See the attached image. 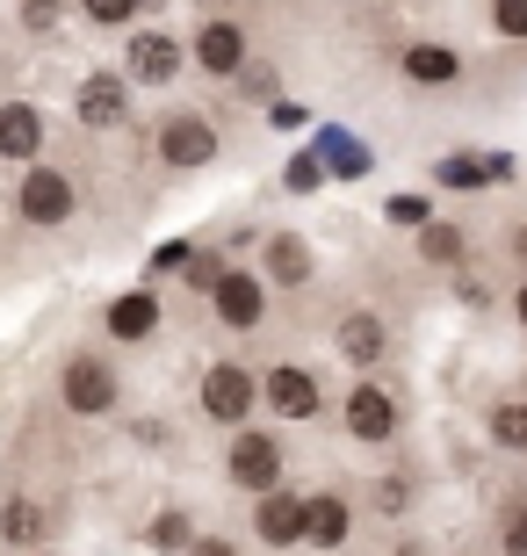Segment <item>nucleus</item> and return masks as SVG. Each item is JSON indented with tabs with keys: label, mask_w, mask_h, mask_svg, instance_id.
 Masks as SVG:
<instances>
[{
	"label": "nucleus",
	"mask_w": 527,
	"mask_h": 556,
	"mask_svg": "<svg viewBox=\"0 0 527 556\" xmlns=\"http://www.w3.org/2000/svg\"><path fill=\"white\" fill-rule=\"evenodd\" d=\"M145 542H152L160 556H174V549H188V542H196V528H188V514H174V506H166V514H152Z\"/></svg>",
	"instance_id": "nucleus-21"
},
{
	"label": "nucleus",
	"mask_w": 527,
	"mask_h": 556,
	"mask_svg": "<svg viewBox=\"0 0 527 556\" xmlns=\"http://www.w3.org/2000/svg\"><path fill=\"white\" fill-rule=\"evenodd\" d=\"M491 174H506V166H485V160H448V166H441L448 188H485Z\"/></svg>",
	"instance_id": "nucleus-24"
},
{
	"label": "nucleus",
	"mask_w": 527,
	"mask_h": 556,
	"mask_svg": "<svg viewBox=\"0 0 527 556\" xmlns=\"http://www.w3.org/2000/svg\"><path fill=\"white\" fill-rule=\"evenodd\" d=\"M419 253H426V261H434V268H455V261H463V231H455V225H426V239H419Z\"/></svg>",
	"instance_id": "nucleus-22"
},
{
	"label": "nucleus",
	"mask_w": 527,
	"mask_h": 556,
	"mask_svg": "<svg viewBox=\"0 0 527 556\" xmlns=\"http://www.w3.org/2000/svg\"><path fill=\"white\" fill-rule=\"evenodd\" d=\"M59 397H65V413L73 419H109L123 405V376L116 362H102L95 348H73L59 362Z\"/></svg>",
	"instance_id": "nucleus-1"
},
{
	"label": "nucleus",
	"mask_w": 527,
	"mask_h": 556,
	"mask_svg": "<svg viewBox=\"0 0 527 556\" xmlns=\"http://www.w3.org/2000/svg\"><path fill=\"white\" fill-rule=\"evenodd\" d=\"M43 152V116L29 102H0V160L29 166Z\"/></svg>",
	"instance_id": "nucleus-17"
},
{
	"label": "nucleus",
	"mask_w": 527,
	"mask_h": 556,
	"mask_svg": "<svg viewBox=\"0 0 527 556\" xmlns=\"http://www.w3.org/2000/svg\"><path fill=\"white\" fill-rule=\"evenodd\" d=\"M513 318H520V332H527V282H520V296H513Z\"/></svg>",
	"instance_id": "nucleus-35"
},
{
	"label": "nucleus",
	"mask_w": 527,
	"mask_h": 556,
	"mask_svg": "<svg viewBox=\"0 0 527 556\" xmlns=\"http://www.w3.org/2000/svg\"><path fill=\"white\" fill-rule=\"evenodd\" d=\"M138 8H145V0H80V15L95 22V29H123Z\"/></svg>",
	"instance_id": "nucleus-23"
},
{
	"label": "nucleus",
	"mask_w": 527,
	"mask_h": 556,
	"mask_svg": "<svg viewBox=\"0 0 527 556\" xmlns=\"http://www.w3.org/2000/svg\"><path fill=\"white\" fill-rule=\"evenodd\" d=\"M51 528H59V514H51L43 498H29V492H15L8 506H0V542H15V549L51 542Z\"/></svg>",
	"instance_id": "nucleus-14"
},
{
	"label": "nucleus",
	"mask_w": 527,
	"mask_h": 556,
	"mask_svg": "<svg viewBox=\"0 0 527 556\" xmlns=\"http://www.w3.org/2000/svg\"><path fill=\"white\" fill-rule=\"evenodd\" d=\"M390 217H398V225H426V203H419V195H398V203H390Z\"/></svg>",
	"instance_id": "nucleus-31"
},
{
	"label": "nucleus",
	"mask_w": 527,
	"mask_h": 556,
	"mask_svg": "<svg viewBox=\"0 0 527 556\" xmlns=\"http://www.w3.org/2000/svg\"><path fill=\"white\" fill-rule=\"evenodd\" d=\"M203 419L210 427H239V419H253V405H261V383H253V369H246V362H210L203 369Z\"/></svg>",
	"instance_id": "nucleus-3"
},
{
	"label": "nucleus",
	"mask_w": 527,
	"mask_h": 556,
	"mask_svg": "<svg viewBox=\"0 0 527 556\" xmlns=\"http://www.w3.org/2000/svg\"><path fill=\"white\" fill-rule=\"evenodd\" d=\"M15 210H22V225L51 231V225H65V217L80 210V181H73V174H59V166H29V174H22V188H15Z\"/></svg>",
	"instance_id": "nucleus-4"
},
{
	"label": "nucleus",
	"mask_w": 527,
	"mask_h": 556,
	"mask_svg": "<svg viewBox=\"0 0 527 556\" xmlns=\"http://www.w3.org/2000/svg\"><path fill=\"white\" fill-rule=\"evenodd\" d=\"M22 22H29V29H51V22H59V0H22Z\"/></svg>",
	"instance_id": "nucleus-29"
},
{
	"label": "nucleus",
	"mask_w": 527,
	"mask_h": 556,
	"mask_svg": "<svg viewBox=\"0 0 527 556\" xmlns=\"http://www.w3.org/2000/svg\"><path fill=\"white\" fill-rule=\"evenodd\" d=\"M491 29L520 43L527 37V0H491Z\"/></svg>",
	"instance_id": "nucleus-26"
},
{
	"label": "nucleus",
	"mask_w": 527,
	"mask_h": 556,
	"mask_svg": "<svg viewBox=\"0 0 527 556\" xmlns=\"http://www.w3.org/2000/svg\"><path fill=\"white\" fill-rule=\"evenodd\" d=\"M455 304H469V311H485V304H491V289L477 282V275H463V282H455Z\"/></svg>",
	"instance_id": "nucleus-30"
},
{
	"label": "nucleus",
	"mask_w": 527,
	"mask_h": 556,
	"mask_svg": "<svg viewBox=\"0 0 527 556\" xmlns=\"http://www.w3.org/2000/svg\"><path fill=\"white\" fill-rule=\"evenodd\" d=\"M261 397H267V413H275V419H318V405H325L318 376H311L304 362H275L267 383H261Z\"/></svg>",
	"instance_id": "nucleus-8"
},
{
	"label": "nucleus",
	"mask_w": 527,
	"mask_h": 556,
	"mask_svg": "<svg viewBox=\"0 0 527 556\" xmlns=\"http://www.w3.org/2000/svg\"><path fill=\"white\" fill-rule=\"evenodd\" d=\"M217 275H224V261H217V253H188V282H196V289H210Z\"/></svg>",
	"instance_id": "nucleus-27"
},
{
	"label": "nucleus",
	"mask_w": 527,
	"mask_h": 556,
	"mask_svg": "<svg viewBox=\"0 0 527 556\" xmlns=\"http://www.w3.org/2000/svg\"><path fill=\"white\" fill-rule=\"evenodd\" d=\"M188 556H246V549L231 535H196V542H188Z\"/></svg>",
	"instance_id": "nucleus-28"
},
{
	"label": "nucleus",
	"mask_w": 527,
	"mask_h": 556,
	"mask_svg": "<svg viewBox=\"0 0 527 556\" xmlns=\"http://www.w3.org/2000/svg\"><path fill=\"white\" fill-rule=\"evenodd\" d=\"M332 348H340L347 369H376L384 362V318L376 311H347L340 326H332Z\"/></svg>",
	"instance_id": "nucleus-13"
},
{
	"label": "nucleus",
	"mask_w": 527,
	"mask_h": 556,
	"mask_svg": "<svg viewBox=\"0 0 527 556\" xmlns=\"http://www.w3.org/2000/svg\"><path fill=\"white\" fill-rule=\"evenodd\" d=\"M506 556H527V514L506 520Z\"/></svg>",
	"instance_id": "nucleus-33"
},
{
	"label": "nucleus",
	"mask_w": 527,
	"mask_h": 556,
	"mask_svg": "<svg viewBox=\"0 0 527 556\" xmlns=\"http://www.w3.org/2000/svg\"><path fill=\"white\" fill-rule=\"evenodd\" d=\"M123 73H130L138 87L181 80V43L166 37V29H138V37H130V51H123Z\"/></svg>",
	"instance_id": "nucleus-9"
},
{
	"label": "nucleus",
	"mask_w": 527,
	"mask_h": 556,
	"mask_svg": "<svg viewBox=\"0 0 527 556\" xmlns=\"http://www.w3.org/2000/svg\"><path fill=\"white\" fill-rule=\"evenodd\" d=\"M347 535H354V506H347L340 492L304 498V542H311V549H340Z\"/></svg>",
	"instance_id": "nucleus-15"
},
{
	"label": "nucleus",
	"mask_w": 527,
	"mask_h": 556,
	"mask_svg": "<svg viewBox=\"0 0 527 556\" xmlns=\"http://www.w3.org/2000/svg\"><path fill=\"white\" fill-rule=\"evenodd\" d=\"M405 80L412 87H455L463 80V59H455V51H448V43H405Z\"/></svg>",
	"instance_id": "nucleus-18"
},
{
	"label": "nucleus",
	"mask_w": 527,
	"mask_h": 556,
	"mask_svg": "<svg viewBox=\"0 0 527 556\" xmlns=\"http://www.w3.org/2000/svg\"><path fill=\"white\" fill-rule=\"evenodd\" d=\"M485 433L499 441V448H513V455H520V448H527V391L499 397V405L485 413Z\"/></svg>",
	"instance_id": "nucleus-20"
},
{
	"label": "nucleus",
	"mask_w": 527,
	"mask_h": 556,
	"mask_svg": "<svg viewBox=\"0 0 527 556\" xmlns=\"http://www.w3.org/2000/svg\"><path fill=\"white\" fill-rule=\"evenodd\" d=\"M224 477L239 484V492H275L289 477V448H283V433H267V427H231V448H224Z\"/></svg>",
	"instance_id": "nucleus-2"
},
{
	"label": "nucleus",
	"mask_w": 527,
	"mask_h": 556,
	"mask_svg": "<svg viewBox=\"0 0 527 556\" xmlns=\"http://www.w3.org/2000/svg\"><path fill=\"white\" fill-rule=\"evenodd\" d=\"M73 109H80L87 130H123L130 124V80H123V73H87Z\"/></svg>",
	"instance_id": "nucleus-10"
},
{
	"label": "nucleus",
	"mask_w": 527,
	"mask_h": 556,
	"mask_svg": "<svg viewBox=\"0 0 527 556\" xmlns=\"http://www.w3.org/2000/svg\"><path fill=\"white\" fill-rule=\"evenodd\" d=\"M188 59H196L203 80H239L246 65H253V43H246L239 15H210L203 29H196V43H188Z\"/></svg>",
	"instance_id": "nucleus-5"
},
{
	"label": "nucleus",
	"mask_w": 527,
	"mask_h": 556,
	"mask_svg": "<svg viewBox=\"0 0 527 556\" xmlns=\"http://www.w3.org/2000/svg\"><path fill=\"white\" fill-rule=\"evenodd\" d=\"M506 253H513V261H520V268H527V217H520V225L506 231Z\"/></svg>",
	"instance_id": "nucleus-34"
},
{
	"label": "nucleus",
	"mask_w": 527,
	"mask_h": 556,
	"mask_svg": "<svg viewBox=\"0 0 527 556\" xmlns=\"http://www.w3.org/2000/svg\"><path fill=\"white\" fill-rule=\"evenodd\" d=\"M398 556H426V549H419V542H398Z\"/></svg>",
	"instance_id": "nucleus-36"
},
{
	"label": "nucleus",
	"mask_w": 527,
	"mask_h": 556,
	"mask_svg": "<svg viewBox=\"0 0 527 556\" xmlns=\"http://www.w3.org/2000/svg\"><path fill=\"white\" fill-rule=\"evenodd\" d=\"M253 535H261L267 549H297V542H304V498L289 492V484L261 492V506H253Z\"/></svg>",
	"instance_id": "nucleus-11"
},
{
	"label": "nucleus",
	"mask_w": 527,
	"mask_h": 556,
	"mask_svg": "<svg viewBox=\"0 0 527 556\" xmlns=\"http://www.w3.org/2000/svg\"><path fill=\"white\" fill-rule=\"evenodd\" d=\"M210 311H217L224 332H261V318H267V282H261V275H246V268H224L217 282H210Z\"/></svg>",
	"instance_id": "nucleus-6"
},
{
	"label": "nucleus",
	"mask_w": 527,
	"mask_h": 556,
	"mask_svg": "<svg viewBox=\"0 0 527 556\" xmlns=\"http://www.w3.org/2000/svg\"><path fill=\"white\" fill-rule=\"evenodd\" d=\"M102 326H109V340H152L160 332V296L152 289H123L116 304L102 311Z\"/></svg>",
	"instance_id": "nucleus-16"
},
{
	"label": "nucleus",
	"mask_w": 527,
	"mask_h": 556,
	"mask_svg": "<svg viewBox=\"0 0 527 556\" xmlns=\"http://www.w3.org/2000/svg\"><path fill=\"white\" fill-rule=\"evenodd\" d=\"M160 160L181 166V174H196V166L217 160V130H210V116H196V109H174L160 124Z\"/></svg>",
	"instance_id": "nucleus-7"
},
{
	"label": "nucleus",
	"mask_w": 527,
	"mask_h": 556,
	"mask_svg": "<svg viewBox=\"0 0 527 556\" xmlns=\"http://www.w3.org/2000/svg\"><path fill=\"white\" fill-rule=\"evenodd\" d=\"M347 433H354V441H390V433H398V397H390L384 383H354V391H347Z\"/></svg>",
	"instance_id": "nucleus-12"
},
{
	"label": "nucleus",
	"mask_w": 527,
	"mask_h": 556,
	"mask_svg": "<svg viewBox=\"0 0 527 556\" xmlns=\"http://www.w3.org/2000/svg\"><path fill=\"white\" fill-rule=\"evenodd\" d=\"M239 80H246V94H275V73H267V65H246Z\"/></svg>",
	"instance_id": "nucleus-32"
},
{
	"label": "nucleus",
	"mask_w": 527,
	"mask_h": 556,
	"mask_svg": "<svg viewBox=\"0 0 527 556\" xmlns=\"http://www.w3.org/2000/svg\"><path fill=\"white\" fill-rule=\"evenodd\" d=\"M267 275H275V282H311V247L304 239H297V231H275V239H267Z\"/></svg>",
	"instance_id": "nucleus-19"
},
{
	"label": "nucleus",
	"mask_w": 527,
	"mask_h": 556,
	"mask_svg": "<svg viewBox=\"0 0 527 556\" xmlns=\"http://www.w3.org/2000/svg\"><path fill=\"white\" fill-rule=\"evenodd\" d=\"M376 506H384V514H405V506H412V470H384V484H376Z\"/></svg>",
	"instance_id": "nucleus-25"
}]
</instances>
